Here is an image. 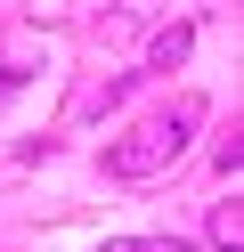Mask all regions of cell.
I'll use <instances>...</instances> for the list:
<instances>
[{
  "instance_id": "2",
  "label": "cell",
  "mask_w": 244,
  "mask_h": 252,
  "mask_svg": "<svg viewBox=\"0 0 244 252\" xmlns=\"http://www.w3.org/2000/svg\"><path fill=\"white\" fill-rule=\"evenodd\" d=\"M187 41H195V25H163V33H155V49H146V73H171L179 57H187Z\"/></svg>"
},
{
  "instance_id": "3",
  "label": "cell",
  "mask_w": 244,
  "mask_h": 252,
  "mask_svg": "<svg viewBox=\"0 0 244 252\" xmlns=\"http://www.w3.org/2000/svg\"><path fill=\"white\" fill-rule=\"evenodd\" d=\"M211 244H220V252H244V203H211Z\"/></svg>"
},
{
  "instance_id": "4",
  "label": "cell",
  "mask_w": 244,
  "mask_h": 252,
  "mask_svg": "<svg viewBox=\"0 0 244 252\" xmlns=\"http://www.w3.org/2000/svg\"><path fill=\"white\" fill-rule=\"evenodd\" d=\"M106 252H195V244H171V236H122V244H106Z\"/></svg>"
},
{
  "instance_id": "1",
  "label": "cell",
  "mask_w": 244,
  "mask_h": 252,
  "mask_svg": "<svg viewBox=\"0 0 244 252\" xmlns=\"http://www.w3.org/2000/svg\"><path fill=\"white\" fill-rule=\"evenodd\" d=\"M204 130V98H171V106H155V114H139L122 138L106 147V179H122V187H146V179H163V171L187 155V138Z\"/></svg>"
}]
</instances>
